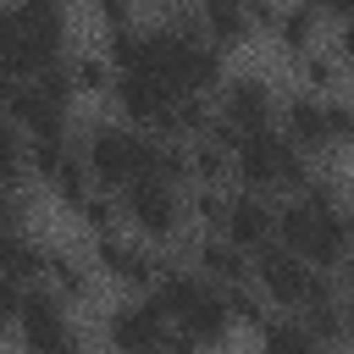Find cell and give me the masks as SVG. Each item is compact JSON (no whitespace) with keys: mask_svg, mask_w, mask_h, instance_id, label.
Here are the masks:
<instances>
[{"mask_svg":"<svg viewBox=\"0 0 354 354\" xmlns=\"http://www.w3.org/2000/svg\"><path fill=\"white\" fill-rule=\"evenodd\" d=\"M321 216H326V210H321V205H310L304 194H299V199H288V205L277 210V243H288L293 254H304V249H310V238H315V227H321Z\"/></svg>","mask_w":354,"mask_h":354,"instance_id":"17","label":"cell"},{"mask_svg":"<svg viewBox=\"0 0 354 354\" xmlns=\"http://www.w3.org/2000/svg\"><path fill=\"white\" fill-rule=\"evenodd\" d=\"M83 160H88V177H94L100 188H122V183H133V177H149V166H155V138H144L133 122H127V127L100 122V127H88Z\"/></svg>","mask_w":354,"mask_h":354,"instance_id":"3","label":"cell"},{"mask_svg":"<svg viewBox=\"0 0 354 354\" xmlns=\"http://www.w3.org/2000/svg\"><path fill=\"white\" fill-rule=\"evenodd\" d=\"M343 337L354 343V293H348V304H343Z\"/></svg>","mask_w":354,"mask_h":354,"instance_id":"36","label":"cell"},{"mask_svg":"<svg viewBox=\"0 0 354 354\" xmlns=\"http://www.w3.org/2000/svg\"><path fill=\"white\" fill-rule=\"evenodd\" d=\"M22 28L28 33H44V39H66V0H11Z\"/></svg>","mask_w":354,"mask_h":354,"instance_id":"19","label":"cell"},{"mask_svg":"<svg viewBox=\"0 0 354 354\" xmlns=\"http://www.w3.org/2000/svg\"><path fill=\"white\" fill-rule=\"evenodd\" d=\"M227 166H232V149H227V144H216L210 133H199V144L188 149V171H194L199 183H221V177H227Z\"/></svg>","mask_w":354,"mask_h":354,"instance_id":"20","label":"cell"},{"mask_svg":"<svg viewBox=\"0 0 354 354\" xmlns=\"http://www.w3.org/2000/svg\"><path fill=\"white\" fill-rule=\"evenodd\" d=\"M194 266H199L210 282H221V288L249 282V260H243V249H238L232 238H205V243L194 249Z\"/></svg>","mask_w":354,"mask_h":354,"instance_id":"15","label":"cell"},{"mask_svg":"<svg viewBox=\"0 0 354 354\" xmlns=\"http://www.w3.org/2000/svg\"><path fill=\"white\" fill-rule=\"evenodd\" d=\"M315 6H321V11H343V17L354 11V0H315Z\"/></svg>","mask_w":354,"mask_h":354,"instance_id":"37","label":"cell"},{"mask_svg":"<svg viewBox=\"0 0 354 354\" xmlns=\"http://www.w3.org/2000/svg\"><path fill=\"white\" fill-rule=\"evenodd\" d=\"M299 77H304V88H337V77H343V61H337V50L326 55V50H304L299 55Z\"/></svg>","mask_w":354,"mask_h":354,"instance_id":"23","label":"cell"},{"mask_svg":"<svg viewBox=\"0 0 354 354\" xmlns=\"http://www.w3.org/2000/svg\"><path fill=\"white\" fill-rule=\"evenodd\" d=\"M44 260H50V249L33 243L22 227H0V277H17V282L44 277Z\"/></svg>","mask_w":354,"mask_h":354,"instance_id":"14","label":"cell"},{"mask_svg":"<svg viewBox=\"0 0 354 354\" xmlns=\"http://www.w3.org/2000/svg\"><path fill=\"white\" fill-rule=\"evenodd\" d=\"M94 260H100V266H105V277H116L122 288H149V282H155V271H160V260H155L144 243L116 238V227H111V232H100Z\"/></svg>","mask_w":354,"mask_h":354,"instance_id":"10","label":"cell"},{"mask_svg":"<svg viewBox=\"0 0 354 354\" xmlns=\"http://www.w3.org/2000/svg\"><path fill=\"white\" fill-rule=\"evenodd\" d=\"M94 17L105 28H127L133 22V0H94Z\"/></svg>","mask_w":354,"mask_h":354,"instance_id":"31","label":"cell"},{"mask_svg":"<svg viewBox=\"0 0 354 354\" xmlns=\"http://www.w3.org/2000/svg\"><path fill=\"white\" fill-rule=\"evenodd\" d=\"M28 166V144H22V127L11 116H0V183H17Z\"/></svg>","mask_w":354,"mask_h":354,"instance_id":"24","label":"cell"},{"mask_svg":"<svg viewBox=\"0 0 354 354\" xmlns=\"http://www.w3.org/2000/svg\"><path fill=\"white\" fill-rule=\"evenodd\" d=\"M105 337L116 348H160L166 343V310L155 299H138V304H116L105 315Z\"/></svg>","mask_w":354,"mask_h":354,"instance_id":"9","label":"cell"},{"mask_svg":"<svg viewBox=\"0 0 354 354\" xmlns=\"http://www.w3.org/2000/svg\"><path fill=\"white\" fill-rule=\"evenodd\" d=\"M227 315H232L238 326H260V321H266V304L249 293V282H232V288H227Z\"/></svg>","mask_w":354,"mask_h":354,"instance_id":"27","label":"cell"},{"mask_svg":"<svg viewBox=\"0 0 354 354\" xmlns=\"http://www.w3.org/2000/svg\"><path fill=\"white\" fill-rule=\"evenodd\" d=\"M194 11H199L205 39H210V44H221V50H232V44H243V39L254 33V22H249V6H243V0H194Z\"/></svg>","mask_w":354,"mask_h":354,"instance_id":"13","label":"cell"},{"mask_svg":"<svg viewBox=\"0 0 354 354\" xmlns=\"http://www.w3.org/2000/svg\"><path fill=\"white\" fill-rule=\"evenodd\" d=\"M17 332H22L28 348H66V343H77V332H72V321H66V299H61L55 288H33V293H22Z\"/></svg>","mask_w":354,"mask_h":354,"instance_id":"5","label":"cell"},{"mask_svg":"<svg viewBox=\"0 0 354 354\" xmlns=\"http://www.w3.org/2000/svg\"><path fill=\"white\" fill-rule=\"evenodd\" d=\"M232 171H238V183L243 188H304L310 183V160H304V149L288 138V133H277L271 122L266 127H249V133H238V144H232Z\"/></svg>","mask_w":354,"mask_h":354,"instance_id":"1","label":"cell"},{"mask_svg":"<svg viewBox=\"0 0 354 354\" xmlns=\"http://www.w3.org/2000/svg\"><path fill=\"white\" fill-rule=\"evenodd\" d=\"M315 0H293V6H277V17H271V39L288 50V55H304L310 44H315Z\"/></svg>","mask_w":354,"mask_h":354,"instance_id":"16","label":"cell"},{"mask_svg":"<svg viewBox=\"0 0 354 354\" xmlns=\"http://www.w3.org/2000/svg\"><path fill=\"white\" fill-rule=\"evenodd\" d=\"M227 326H232V315H227V293H221L216 282H210V288L177 315V332H183L188 343H221Z\"/></svg>","mask_w":354,"mask_h":354,"instance_id":"12","label":"cell"},{"mask_svg":"<svg viewBox=\"0 0 354 354\" xmlns=\"http://www.w3.org/2000/svg\"><path fill=\"white\" fill-rule=\"evenodd\" d=\"M221 232L249 254V249H260V243H271V238H277V205H271L260 188H243V194H232V199H227Z\"/></svg>","mask_w":354,"mask_h":354,"instance_id":"7","label":"cell"},{"mask_svg":"<svg viewBox=\"0 0 354 354\" xmlns=\"http://www.w3.org/2000/svg\"><path fill=\"white\" fill-rule=\"evenodd\" d=\"M249 277H254L260 293H266L271 304H282V310H304V304H326V299H332V277H326L321 266H310L304 254H293L288 243H277V238L254 249Z\"/></svg>","mask_w":354,"mask_h":354,"instance_id":"2","label":"cell"},{"mask_svg":"<svg viewBox=\"0 0 354 354\" xmlns=\"http://www.w3.org/2000/svg\"><path fill=\"white\" fill-rule=\"evenodd\" d=\"M221 116H227L238 133H249V127H266V122L277 116L271 83H266V77H254V72H238V77H227V83H221Z\"/></svg>","mask_w":354,"mask_h":354,"instance_id":"8","label":"cell"},{"mask_svg":"<svg viewBox=\"0 0 354 354\" xmlns=\"http://www.w3.org/2000/svg\"><path fill=\"white\" fill-rule=\"evenodd\" d=\"M337 221H343V238L354 243V205H337Z\"/></svg>","mask_w":354,"mask_h":354,"instance_id":"34","label":"cell"},{"mask_svg":"<svg viewBox=\"0 0 354 354\" xmlns=\"http://www.w3.org/2000/svg\"><path fill=\"white\" fill-rule=\"evenodd\" d=\"M254 332H260V343H266V348H315V337H310V326H304V321H271V315H266Z\"/></svg>","mask_w":354,"mask_h":354,"instance_id":"25","label":"cell"},{"mask_svg":"<svg viewBox=\"0 0 354 354\" xmlns=\"http://www.w3.org/2000/svg\"><path fill=\"white\" fill-rule=\"evenodd\" d=\"M188 216H199L205 227H221V216H227V199L216 194V183H205V188L188 199Z\"/></svg>","mask_w":354,"mask_h":354,"instance_id":"29","label":"cell"},{"mask_svg":"<svg viewBox=\"0 0 354 354\" xmlns=\"http://www.w3.org/2000/svg\"><path fill=\"white\" fill-rule=\"evenodd\" d=\"M326 105V133H332V144H354V100H321Z\"/></svg>","mask_w":354,"mask_h":354,"instance_id":"28","label":"cell"},{"mask_svg":"<svg viewBox=\"0 0 354 354\" xmlns=\"http://www.w3.org/2000/svg\"><path fill=\"white\" fill-rule=\"evenodd\" d=\"M77 221H83V227H88V232L100 238V232H111V227L122 221V205L111 199V188H100V194L88 188V194L77 199Z\"/></svg>","mask_w":354,"mask_h":354,"instance_id":"22","label":"cell"},{"mask_svg":"<svg viewBox=\"0 0 354 354\" xmlns=\"http://www.w3.org/2000/svg\"><path fill=\"white\" fill-rule=\"evenodd\" d=\"M282 133H288L304 155H321V149L332 144V133H326V105H321V100H310V88H304V94H293V100L282 105Z\"/></svg>","mask_w":354,"mask_h":354,"instance_id":"11","label":"cell"},{"mask_svg":"<svg viewBox=\"0 0 354 354\" xmlns=\"http://www.w3.org/2000/svg\"><path fill=\"white\" fill-rule=\"evenodd\" d=\"M44 277H50V288H55L66 304H83V299H88V288H94L88 266H83L77 254H66V249H50V260H44Z\"/></svg>","mask_w":354,"mask_h":354,"instance_id":"18","label":"cell"},{"mask_svg":"<svg viewBox=\"0 0 354 354\" xmlns=\"http://www.w3.org/2000/svg\"><path fill=\"white\" fill-rule=\"evenodd\" d=\"M111 94H116L122 122H133V127H166V111H171L177 88L166 77H155V72H122L111 83Z\"/></svg>","mask_w":354,"mask_h":354,"instance_id":"6","label":"cell"},{"mask_svg":"<svg viewBox=\"0 0 354 354\" xmlns=\"http://www.w3.org/2000/svg\"><path fill=\"white\" fill-rule=\"evenodd\" d=\"M122 199V221H133V232L138 238H149V243H171L177 232H183V221H188V199L177 194V183H166V177H133V183H122L116 188Z\"/></svg>","mask_w":354,"mask_h":354,"instance_id":"4","label":"cell"},{"mask_svg":"<svg viewBox=\"0 0 354 354\" xmlns=\"http://www.w3.org/2000/svg\"><path fill=\"white\" fill-rule=\"evenodd\" d=\"M17 315H22V288H17V277H0V332H11Z\"/></svg>","mask_w":354,"mask_h":354,"instance_id":"30","label":"cell"},{"mask_svg":"<svg viewBox=\"0 0 354 354\" xmlns=\"http://www.w3.org/2000/svg\"><path fill=\"white\" fill-rule=\"evenodd\" d=\"M337 271H343V288H348V293H354V249H348V254H343V260H337Z\"/></svg>","mask_w":354,"mask_h":354,"instance_id":"35","label":"cell"},{"mask_svg":"<svg viewBox=\"0 0 354 354\" xmlns=\"http://www.w3.org/2000/svg\"><path fill=\"white\" fill-rule=\"evenodd\" d=\"M337 61L343 66H354V11L343 17V28H337Z\"/></svg>","mask_w":354,"mask_h":354,"instance_id":"33","label":"cell"},{"mask_svg":"<svg viewBox=\"0 0 354 354\" xmlns=\"http://www.w3.org/2000/svg\"><path fill=\"white\" fill-rule=\"evenodd\" d=\"M22 221V199H17V183H0V227H17Z\"/></svg>","mask_w":354,"mask_h":354,"instance_id":"32","label":"cell"},{"mask_svg":"<svg viewBox=\"0 0 354 354\" xmlns=\"http://www.w3.org/2000/svg\"><path fill=\"white\" fill-rule=\"evenodd\" d=\"M304 326H310V337L315 343H337L343 337V304H304Z\"/></svg>","mask_w":354,"mask_h":354,"instance_id":"26","label":"cell"},{"mask_svg":"<svg viewBox=\"0 0 354 354\" xmlns=\"http://www.w3.org/2000/svg\"><path fill=\"white\" fill-rule=\"evenodd\" d=\"M66 77H72V94H105L111 88V61L105 55H72L66 61Z\"/></svg>","mask_w":354,"mask_h":354,"instance_id":"21","label":"cell"}]
</instances>
